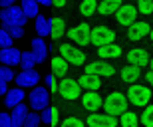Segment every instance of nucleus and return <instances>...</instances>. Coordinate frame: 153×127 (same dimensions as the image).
<instances>
[{
    "label": "nucleus",
    "mask_w": 153,
    "mask_h": 127,
    "mask_svg": "<svg viewBox=\"0 0 153 127\" xmlns=\"http://www.w3.org/2000/svg\"><path fill=\"white\" fill-rule=\"evenodd\" d=\"M12 34L8 32V28H2L0 30V48H6V46H12Z\"/></svg>",
    "instance_id": "35"
},
{
    "label": "nucleus",
    "mask_w": 153,
    "mask_h": 127,
    "mask_svg": "<svg viewBox=\"0 0 153 127\" xmlns=\"http://www.w3.org/2000/svg\"><path fill=\"white\" fill-rule=\"evenodd\" d=\"M38 2H40L42 6H50V4H52V0H38Z\"/></svg>",
    "instance_id": "45"
},
{
    "label": "nucleus",
    "mask_w": 153,
    "mask_h": 127,
    "mask_svg": "<svg viewBox=\"0 0 153 127\" xmlns=\"http://www.w3.org/2000/svg\"><path fill=\"white\" fill-rule=\"evenodd\" d=\"M137 14H139L137 6L121 4V6H119V10L115 12V20H117V24H121V26H131V24L137 20Z\"/></svg>",
    "instance_id": "9"
},
{
    "label": "nucleus",
    "mask_w": 153,
    "mask_h": 127,
    "mask_svg": "<svg viewBox=\"0 0 153 127\" xmlns=\"http://www.w3.org/2000/svg\"><path fill=\"white\" fill-rule=\"evenodd\" d=\"M36 58H34V54L32 52H24L22 54V58H20V66H22V69H32L36 66Z\"/></svg>",
    "instance_id": "32"
},
{
    "label": "nucleus",
    "mask_w": 153,
    "mask_h": 127,
    "mask_svg": "<svg viewBox=\"0 0 153 127\" xmlns=\"http://www.w3.org/2000/svg\"><path fill=\"white\" fill-rule=\"evenodd\" d=\"M78 81L84 89H100V87H102V80H100V75H96V74H84Z\"/></svg>",
    "instance_id": "24"
},
{
    "label": "nucleus",
    "mask_w": 153,
    "mask_h": 127,
    "mask_svg": "<svg viewBox=\"0 0 153 127\" xmlns=\"http://www.w3.org/2000/svg\"><path fill=\"white\" fill-rule=\"evenodd\" d=\"M139 121H141L145 127H153V103H147V105H145V109L141 111Z\"/></svg>",
    "instance_id": "31"
},
{
    "label": "nucleus",
    "mask_w": 153,
    "mask_h": 127,
    "mask_svg": "<svg viewBox=\"0 0 153 127\" xmlns=\"http://www.w3.org/2000/svg\"><path fill=\"white\" fill-rule=\"evenodd\" d=\"M0 78H2L4 81H12L16 75H14V72L10 69V66H6V68H4V66H0Z\"/></svg>",
    "instance_id": "36"
},
{
    "label": "nucleus",
    "mask_w": 153,
    "mask_h": 127,
    "mask_svg": "<svg viewBox=\"0 0 153 127\" xmlns=\"http://www.w3.org/2000/svg\"><path fill=\"white\" fill-rule=\"evenodd\" d=\"M64 127H84V121L78 119V117H66L64 121H60Z\"/></svg>",
    "instance_id": "37"
},
{
    "label": "nucleus",
    "mask_w": 153,
    "mask_h": 127,
    "mask_svg": "<svg viewBox=\"0 0 153 127\" xmlns=\"http://www.w3.org/2000/svg\"><path fill=\"white\" fill-rule=\"evenodd\" d=\"M85 74H96L100 78H111L115 74V69L108 62H91V63H85Z\"/></svg>",
    "instance_id": "11"
},
{
    "label": "nucleus",
    "mask_w": 153,
    "mask_h": 127,
    "mask_svg": "<svg viewBox=\"0 0 153 127\" xmlns=\"http://www.w3.org/2000/svg\"><path fill=\"white\" fill-rule=\"evenodd\" d=\"M137 10L143 16H149L153 12V0H137Z\"/></svg>",
    "instance_id": "33"
},
{
    "label": "nucleus",
    "mask_w": 153,
    "mask_h": 127,
    "mask_svg": "<svg viewBox=\"0 0 153 127\" xmlns=\"http://www.w3.org/2000/svg\"><path fill=\"white\" fill-rule=\"evenodd\" d=\"M139 123V117L133 113V111H127L125 109L121 115H119V125L121 127H135Z\"/></svg>",
    "instance_id": "29"
},
{
    "label": "nucleus",
    "mask_w": 153,
    "mask_h": 127,
    "mask_svg": "<svg viewBox=\"0 0 153 127\" xmlns=\"http://www.w3.org/2000/svg\"><path fill=\"white\" fill-rule=\"evenodd\" d=\"M8 32L12 34V38H22L24 36V26H10Z\"/></svg>",
    "instance_id": "40"
},
{
    "label": "nucleus",
    "mask_w": 153,
    "mask_h": 127,
    "mask_svg": "<svg viewBox=\"0 0 153 127\" xmlns=\"http://www.w3.org/2000/svg\"><path fill=\"white\" fill-rule=\"evenodd\" d=\"M68 60L64 58L62 54L56 56V58H52V74H56L58 78H64V75H68Z\"/></svg>",
    "instance_id": "23"
},
{
    "label": "nucleus",
    "mask_w": 153,
    "mask_h": 127,
    "mask_svg": "<svg viewBox=\"0 0 153 127\" xmlns=\"http://www.w3.org/2000/svg\"><path fill=\"white\" fill-rule=\"evenodd\" d=\"M149 32H151V26H149L147 22H137V20H135L131 26H127V38H129L131 42L143 40Z\"/></svg>",
    "instance_id": "12"
},
{
    "label": "nucleus",
    "mask_w": 153,
    "mask_h": 127,
    "mask_svg": "<svg viewBox=\"0 0 153 127\" xmlns=\"http://www.w3.org/2000/svg\"><path fill=\"white\" fill-rule=\"evenodd\" d=\"M52 4L58 6V8H64L66 6V0H52Z\"/></svg>",
    "instance_id": "43"
},
{
    "label": "nucleus",
    "mask_w": 153,
    "mask_h": 127,
    "mask_svg": "<svg viewBox=\"0 0 153 127\" xmlns=\"http://www.w3.org/2000/svg\"><path fill=\"white\" fill-rule=\"evenodd\" d=\"M149 38H151V42H153V26H151V32H149Z\"/></svg>",
    "instance_id": "47"
},
{
    "label": "nucleus",
    "mask_w": 153,
    "mask_h": 127,
    "mask_svg": "<svg viewBox=\"0 0 153 127\" xmlns=\"http://www.w3.org/2000/svg\"><path fill=\"white\" fill-rule=\"evenodd\" d=\"M14 81H16L20 87H34V86H38L40 75H38V72H36L34 68L32 69H22V72L14 78Z\"/></svg>",
    "instance_id": "13"
},
{
    "label": "nucleus",
    "mask_w": 153,
    "mask_h": 127,
    "mask_svg": "<svg viewBox=\"0 0 153 127\" xmlns=\"http://www.w3.org/2000/svg\"><path fill=\"white\" fill-rule=\"evenodd\" d=\"M125 58H127V63H133V66H139V68L149 66V54H147V50H143V48H133V50H129Z\"/></svg>",
    "instance_id": "15"
},
{
    "label": "nucleus",
    "mask_w": 153,
    "mask_h": 127,
    "mask_svg": "<svg viewBox=\"0 0 153 127\" xmlns=\"http://www.w3.org/2000/svg\"><path fill=\"white\" fill-rule=\"evenodd\" d=\"M16 2V0H0V4H2V8H6V6H12Z\"/></svg>",
    "instance_id": "44"
},
{
    "label": "nucleus",
    "mask_w": 153,
    "mask_h": 127,
    "mask_svg": "<svg viewBox=\"0 0 153 127\" xmlns=\"http://www.w3.org/2000/svg\"><path fill=\"white\" fill-rule=\"evenodd\" d=\"M97 54L102 60H114V58H119L121 56V46H117L115 42H109L105 46H100L97 48Z\"/></svg>",
    "instance_id": "18"
},
{
    "label": "nucleus",
    "mask_w": 153,
    "mask_h": 127,
    "mask_svg": "<svg viewBox=\"0 0 153 127\" xmlns=\"http://www.w3.org/2000/svg\"><path fill=\"white\" fill-rule=\"evenodd\" d=\"M97 12V0H82L79 2V14L82 16H91Z\"/></svg>",
    "instance_id": "30"
},
{
    "label": "nucleus",
    "mask_w": 153,
    "mask_h": 127,
    "mask_svg": "<svg viewBox=\"0 0 153 127\" xmlns=\"http://www.w3.org/2000/svg\"><path fill=\"white\" fill-rule=\"evenodd\" d=\"M32 54H34L36 62H44L46 56H48V48H46V42L42 40V36H38V38H34L32 40Z\"/></svg>",
    "instance_id": "19"
},
{
    "label": "nucleus",
    "mask_w": 153,
    "mask_h": 127,
    "mask_svg": "<svg viewBox=\"0 0 153 127\" xmlns=\"http://www.w3.org/2000/svg\"><path fill=\"white\" fill-rule=\"evenodd\" d=\"M58 92L66 101H74L82 95V86H79L78 80H70V78L64 75V80L58 83Z\"/></svg>",
    "instance_id": "4"
},
{
    "label": "nucleus",
    "mask_w": 153,
    "mask_h": 127,
    "mask_svg": "<svg viewBox=\"0 0 153 127\" xmlns=\"http://www.w3.org/2000/svg\"><path fill=\"white\" fill-rule=\"evenodd\" d=\"M8 81H4L2 78H0V95H6V92H8V86H6Z\"/></svg>",
    "instance_id": "41"
},
{
    "label": "nucleus",
    "mask_w": 153,
    "mask_h": 127,
    "mask_svg": "<svg viewBox=\"0 0 153 127\" xmlns=\"http://www.w3.org/2000/svg\"><path fill=\"white\" fill-rule=\"evenodd\" d=\"M115 40V32L108 26H96V28H91V44L96 48L100 46H105L109 42Z\"/></svg>",
    "instance_id": "7"
},
{
    "label": "nucleus",
    "mask_w": 153,
    "mask_h": 127,
    "mask_svg": "<svg viewBox=\"0 0 153 127\" xmlns=\"http://www.w3.org/2000/svg\"><path fill=\"white\" fill-rule=\"evenodd\" d=\"M20 58H22V54H20L18 48H12V46L0 48V60L6 66H16V63H20Z\"/></svg>",
    "instance_id": "16"
},
{
    "label": "nucleus",
    "mask_w": 153,
    "mask_h": 127,
    "mask_svg": "<svg viewBox=\"0 0 153 127\" xmlns=\"http://www.w3.org/2000/svg\"><path fill=\"white\" fill-rule=\"evenodd\" d=\"M0 127H12V115L10 113H0Z\"/></svg>",
    "instance_id": "39"
},
{
    "label": "nucleus",
    "mask_w": 153,
    "mask_h": 127,
    "mask_svg": "<svg viewBox=\"0 0 153 127\" xmlns=\"http://www.w3.org/2000/svg\"><path fill=\"white\" fill-rule=\"evenodd\" d=\"M22 10L28 18H36L40 10V2L38 0H22Z\"/></svg>",
    "instance_id": "28"
},
{
    "label": "nucleus",
    "mask_w": 153,
    "mask_h": 127,
    "mask_svg": "<svg viewBox=\"0 0 153 127\" xmlns=\"http://www.w3.org/2000/svg\"><path fill=\"white\" fill-rule=\"evenodd\" d=\"M56 78H58L56 74H48V75L44 78V81H46V86H48V89H52V92H58V81H56Z\"/></svg>",
    "instance_id": "38"
},
{
    "label": "nucleus",
    "mask_w": 153,
    "mask_h": 127,
    "mask_svg": "<svg viewBox=\"0 0 153 127\" xmlns=\"http://www.w3.org/2000/svg\"><path fill=\"white\" fill-rule=\"evenodd\" d=\"M121 4H123L121 0H102V2L97 4V10H100L102 16H111V14H115V12L119 10Z\"/></svg>",
    "instance_id": "21"
},
{
    "label": "nucleus",
    "mask_w": 153,
    "mask_h": 127,
    "mask_svg": "<svg viewBox=\"0 0 153 127\" xmlns=\"http://www.w3.org/2000/svg\"><path fill=\"white\" fill-rule=\"evenodd\" d=\"M85 123L90 127H115L117 119H115V115L105 111V113H90Z\"/></svg>",
    "instance_id": "10"
},
{
    "label": "nucleus",
    "mask_w": 153,
    "mask_h": 127,
    "mask_svg": "<svg viewBox=\"0 0 153 127\" xmlns=\"http://www.w3.org/2000/svg\"><path fill=\"white\" fill-rule=\"evenodd\" d=\"M145 80H147V83L153 87V69H149V72H147V75H145Z\"/></svg>",
    "instance_id": "42"
},
{
    "label": "nucleus",
    "mask_w": 153,
    "mask_h": 127,
    "mask_svg": "<svg viewBox=\"0 0 153 127\" xmlns=\"http://www.w3.org/2000/svg\"><path fill=\"white\" fill-rule=\"evenodd\" d=\"M12 127H22L24 125V119H26V115H28V109L24 107L22 103H18L12 107Z\"/></svg>",
    "instance_id": "25"
},
{
    "label": "nucleus",
    "mask_w": 153,
    "mask_h": 127,
    "mask_svg": "<svg viewBox=\"0 0 153 127\" xmlns=\"http://www.w3.org/2000/svg\"><path fill=\"white\" fill-rule=\"evenodd\" d=\"M153 93L149 87L139 86V83H129V89H127V99L131 101V105L135 107H145V105L151 101Z\"/></svg>",
    "instance_id": "3"
},
{
    "label": "nucleus",
    "mask_w": 153,
    "mask_h": 127,
    "mask_svg": "<svg viewBox=\"0 0 153 127\" xmlns=\"http://www.w3.org/2000/svg\"><path fill=\"white\" fill-rule=\"evenodd\" d=\"M0 20H2V24H4V28H10V26H24L26 20H28V16L24 14L22 8H18V6L12 4V6L2 8Z\"/></svg>",
    "instance_id": "2"
},
{
    "label": "nucleus",
    "mask_w": 153,
    "mask_h": 127,
    "mask_svg": "<svg viewBox=\"0 0 153 127\" xmlns=\"http://www.w3.org/2000/svg\"><path fill=\"white\" fill-rule=\"evenodd\" d=\"M66 34V22H64V18L56 16L50 20V36L52 40H60L62 36Z\"/></svg>",
    "instance_id": "20"
},
{
    "label": "nucleus",
    "mask_w": 153,
    "mask_h": 127,
    "mask_svg": "<svg viewBox=\"0 0 153 127\" xmlns=\"http://www.w3.org/2000/svg\"><path fill=\"white\" fill-rule=\"evenodd\" d=\"M24 97H26V93L22 92V87L18 86V87H14V89H8V92H6L4 103L8 105V107H14V105L22 103V99H24Z\"/></svg>",
    "instance_id": "22"
},
{
    "label": "nucleus",
    "mask_w": 153,
    "mask_h": 127,
    "mask_svg": "<svg viewBox=\"0 0 153 127\" xmlns=\"http://www.w3.org/2000/svg\"><path fill=\"white\" fill-rule=\"evenodd\" d=\"M40 121H42V117H40L36 111H28V115H26V119H24V125L26 127H38Z\"/></svg>",
    "instance_id": "34"
},
{
    "label": "nucleus",
    "mask_w": 153,
    "mask_h": 127,
    "mask_svg": "<svg viewBox=\"0 0 153 127\" xmlns=\"http://www.w3.org/2000/svg\"><path fill=\"white\" fill-rule=\"evenodd\" d=\"M36 32H38V36H50V18L46 16H36Z\"/></svg>",
    "instance_id": "27"
},
{
    "label": "nucleus",
    "mask_w": 153,
    "mask_h": 127,
    "mask_svg": "<svg viewBox=\"0 0 153 127\" xmlns=\"http://www.w3.org/2000/svg\"><path fill=\"white\" fill-rule=\"evenodd\" d=\"M127 93H121V92H111L108 97L103 99V109L111 113V115H121L125 109H127Z\"/></svg>",
    "instance_id": "1"
},
{
    "label": "nucleus",
    "mask_w": 153,
    "mask_h": 127,
    "mask_svg": "<svg viewBox=\"0 0 153 127\" xmlns=\"http://www.w3.org/2000/svg\"><path fill=\"white\" fill-rule=\"evenodd\" d=\"M149 69H153V58H149Z\"/></svg>",
    "instance_id": "46"
},
{
    "label": "nucleus",
    "mask_w": 153,
    "mask_h": 127,
    "mask_svg": "<svg viewBox=\"0 0 153 127\" xmlns=\"http://www.w3.org/2000/svg\"><path fill=\"white\" fill-rule=\"evenodd\" d=\"M42 121L44 123H48V125H58V123H60V109H58V107H44V109H42Z\"/></svg>",
    "instance_id": "26"
},
{
    "label": "nucleus",
    "mask_w": 153,
    "mask_h": 127,
    "mask_svg": "<svg viewBox=\"0 0 153 127\" xmlns=\"http://www.w3.org/2000/svg\"><path fill=\"white\" fill-rule=\"evenodd\" d=\"M28 99H30V107L36 111H42L44 107H48V101H50V93L46 87H38L34 86L32 92L28 93Z\"/></svg>",
    "instance_id": "6"
},
{
    "label": "nucleus",
    "mask_w": 153,
    "mask_h": 127,
    "mask_svg": "<svg viewBox=\"0 0 153 127\" xmlns=\"http://www.w3.org/2000/svg\"><path fill=\"white\" fill-rule=\"evenodd\" d=\"M119 75H121V81H125V83H135V81L141 78V68H139V66L129 63V66L121 68Z\"/></svg>",
    "instance_id": "17"
},
{
    "label": "nucleus",
    "mask_w": 153,
    "mask_h": 127,
    "mask_svg": "<svg viewBox=\"0 0 153 127\" xmlns=\"http://www.w3.org/2000/svg\"><path fill=\"white\" fill-rule=\"evenodd\" d=\"M68 38L74 44H78V46H88V44H91V28H90V24H78V26H74V28H70L68 32Z\"/></svg>",
    "instance_id": "5"
},
{
    "label": "nucleus",
    "mask_w": 153,
    "mask_h": 127,
    "mask_svg": "<svg viewBox=\"0 0 153 127\" xmlns=\"http://www.w3.org/2000/svg\"><path fill=\"white\" fill-rule=\"evenodd\" d=\"M82 105L85 111H97L103 105V99L100 97V93L96 89H88V93L82 95Z\"/></svg>",
    "instance_id": "14"
},
{
    "label": "nucleus",
    "mask_w": 153,
    "mask_h": 127,
    "mask_svg": "<svg viewBox=\"0 0 153 127\" xmlns=\"http://www.w3.org/2000/svg\"><path fill=\"white\" fill-rule=\"evenodd\" d=\"M60 54L68 60L72 66H84L85 63V54L79 48L72 46V44H60Z\"/></svg>",
    "instance_id": "8"
}]
</instances>
